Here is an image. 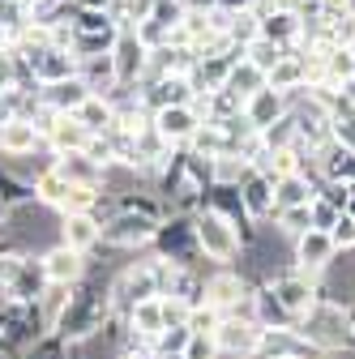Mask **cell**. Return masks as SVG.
Instances as JSON below:
<instances>
[{
	"mask_svg": "<svg viewBox=\"0 0 355 359\" xmlns=\"http://www.w3.org/2000/svg\"><path fill=\"white\" fill-rule=\"evenodd\" d=\"M112 278H95V274H86L81 283H73V295L60 312V321H56V334L73 346L81 342H95L103 334V325L112 321Z\"/></svg>",
	"mask_w": 355,
	"mask_h": 359,
	"instance_id": "1",
	"label": "cell"
},
{
	"mask_svg": "<svg viewBox=\"0 0 355 359\" xmlns=\"http://www.w3.org/2000/svg\"><path fill=\"white\" fill-rule=\"evenodd\" d=\"M295 330L313 342L317 351H326V355H342L347 351V342H351V312H347V304H338V299H330V295H321L313 308L304 312V317L295 321Z\"/></svg>",
	"mask_w": 355,
	"mask_h": 359,
	"instance_id": "2",
	"label": "cell"
},
{
	"mask_svg": "<svg viewBox=\"0 0 355 359\" xmlns=\"http://www.w3.org/2000/svg\"><path fill=\"white\" fill-rule=\"evenodd\" d=\"M193 231H197L201 261H210V265H236L244 257V244H240V231L232 227V218H223L210 205H201L193 214Z\"/></svg>",
	"mask_w": 355,
	"mask_h": 359,
	"instance_id": "3",
	"label": "cell"
},
{
	"mask_svg": "<svg viewBox=\"0 0 355 359\" xmlns=\"http://www.w3.org/2000/svg\"><path fill=\"white\" fill-rule=\"evenodd\" d=\"M201 299L210 308H218L223 317H232V312L253 317V283L244 278V269H236V265H214L210 274H206Z\"/></svg>",
	"mask_w": 355,
	"mask_h": 359,
	"instance_id": "4",
	"label": "cell"
},
{
	"mask_svg": "<svg viewBox=\"0 0 355 359\" xmlns=\"http://www.w3.org/2000/svg\"><path fill=\"white\" fill-rule=\"evenodd\" d=\"M150 252H154L159 261H171V265H201V248H197V231H193V214H167L159 227H154Z\"/></svg>",
	"mask_w": 355,
	"mask_h": 359,
	"instance_id": "5",
	"label": "cell"
},
{
	"mask_svg": "<svg viewBox=\"0 0 355 359\" xmlns=\"http://www.w3.org/2000/svg\"><path fill=\"white\" fill-rule=\"evenodd\" d=\"M0 283H5V291L22 304H34L43 295V287H48V274H43V261L30 257L26 248H5L0 252Z\"/></svg>",
	"mask_w": 355,
	"mask_h": 359,
	"instance_id": "6",
	"label": "cell"
},
{
	"mask_svg": "<svg viewBox=\"0 0 355 359\" xmlns=\"http://www.w3.org/2000/svg\"><path fill=\"white\" fill-rule=\"evenodd\" d=\"M107 287H112V317H124L138 299L159 295V257H146V261L124 265Z\"/></svg>",
	"mask_w": 355,
	"mask_h": 359,
	"instance_id": "7",
	"label": "cell"
},
{
	"mask_svg": "<svg viewBox=\"0 0 355 359\" xmlns=\"http://www.w3.org/2000/svg\"><path fill=\"white\" fill-rule=\"evenodd\" d=\"M43 334H48V325H43L39 308L34 304H22V299H0V342H5L9 355H22L30 342H39Z\"/></svg>",
	"mask_w": 355,
	"mask_h": 359,
	"instance_id": "8",
	"label": "cell"
},
{
	"mask_svg": "<svg viewBox=\"0 0 355 359\" xmlns=\"http://www.w3.org/2000/svg\"><path fill=\"white\" fill-rule=\"evenodd\" d=\"M159 222H163V218H150V214H138V210H116V214L103 222L99 244H103V248H120V252L150 248Z\"/></svg>",
	"mask_w": 355,
	"mask_h": 359,
	"instance_id": "9",
	"label": "cell"
},
{
	"mask_svg": "<svg viewBox=\"0 0 355 359\" xmlns=\"http://www.w3.org/2000/svg\"><path fill=\"white\" fill-rule=\"evenodd\" d=\"M261 283H270V291L279 295V304L291 312L295 321L326 295V291H321V278H308L304 269H295V265H291V269H279V274H265Z\"/></svg>",
	"mask_w": 355,
	"mask_h": 359,
	"instance_id": "10",
	"label": "cell"
},
{
	"mask_svg": "<svg viewBox=\"0 0 355 359\" xmlns=\"http://www.w3.org/2000/svg\"><path fill=\"white\" fill-rule=\"evenodd\" d=\"M214 342H218V355H223V359H257V351H261V325L253 317H244V312H232V317L218 321Z\"/></svg>",
	"mask_w": 355,
	"mask_h": 359,
	"instance_id": "11",
	"label": "cell"
},
{
	"mask_svg": "<svg viewBox=\"0 0 355 359\" xmlns=\"http://www.w3.org/2000/svg\"><path fill=\"white\" fill-rule=\"evenodd\" d=\"M334 257H338V248H334L330 231H321V227H308V231H300L291 240V261H295V269H304L308 278H321L334 265Z\"/></svg>",
	"mask_w": 355,
	"mask_h": 359,
	"instance_id": "12",
	"label": "cell"
},
{
	"mask_svg": "<svg viewBox=\"0 0 355 359\" xmlns=\"http://www.w3.org/2000/svg\"><path fill=\"white\" fill-rule=\"evenodd\" d=\"M43 261V274H48V283H81L86 274H91V252H77V248H69V244H52L48 252L39 257Z\"/></svg>",
	"mask_w": 355,
	"mask_h": 359,
	"instance_id": "13",
	"label": "cell"
},
{
	"mask_svg": "<svg viewBox=\"0 0 355 359\" xmlns=\"http://www.w3.org/2000/svg\"><path fill=\"white\" fill-rule=\"evenodd\" d=\"M26 60H30V73H34L39 86L65 81V77L77 73V56H73V48H65V43H43V48H34Z\"/></svg>",
	"mask_w": 355,
	"mask_h": 359,
	"instance_id": "14",
	"label": "cell"
},
{
	"mask_svg": "<svg viewBox=\"0 0 355 359\" xmlns=\"http://www.w3.org/2000/svg\"><path fill=\"white\" fill-rule=\"evenodd\" d=\"M146 56L150 48L133 34V26H120L116 43H112V60H116V73H120V86H138L142 73H146Z\"/></svg>",
	"mask_w": 355,
	"mask_h": 359,
	"instance_id": "15",
	"label": "cell"
},
{
	"mask_svg": "<svg viewBox=\"0 0 355 359\" xmlns=\"http://www.w3.org/2000/svg\"><path fill=\"white\" fill-rule=\"evenodd\" d=\"M39 150H43V133L34 120L13 116V120L0 124V154L5 158H34Z\"/></svg>",
	"mask_w": 355,
	"mask_h": 359,
	"instance_id": "16",
	"label": "cell"
},
{
	"mask_svg": "<svg viewBox=\"0 0 355 359\" xmlns=\"http://www.w3.org/2000/svg\"><path fill=\"white\" fill-rule=\"evenodd\" d=\"M240 201H244V214H248L253 222H270V218L279 214V205H274V180L253 167V171L244 175V184H240Z\"/></svg>",
	"mask_w": 355,
	"mask_h": 359,
	"instance_id": "17",
	"label": "cell"
},
{
	"mask_svg": "<svg viewBox=\"0 0 355 359\" xmlns=\"http://www.w3.org/2000/svg\"><path fill=\"white\" fill-rule=\"evenodd\" d=\"M150 124L163 133L171 146H189V137L201 128V116H197L189 103H175V107H159V111H150Z\"/></svg>",
	"mask_w": 355,
	"mask_h": 359,
	"instance_id": "18",
	"label": "cell"
},
{
	"mask_svg": "<svg viewBox=\"0 0 355 359\" xmlns=\"http://www.w3.org/2000/svg\"><path fill=\"white\" fill-rule=\"evenodd\" d=\"M287 111H291V95H287V90H274L270 81H265L253 99H244V120H248L257 133H261L265 124H274L279 116H287Z\"/></svg>",
	"mask_w": 355,
	"mask_h": 359,
	"instance_id": "19",
	"label": "cell"
},
{
	"mask_svg": "<svg viewBox=\"0 0 355 359\" xmlns=\"http://www.w3.org/2000/svg\"><path fill=\"white\" fill-rule=\"evenodd\" d=\"M56 171L69 180V184H86V189H103V193H107V167H99L86 150L56 154Z\"/></svg>",
	"mask_w": 355,
	"mask_h": 359,
	"instance_id": "20",
	"label": "cell"
},
{
	"mask_svg": "<svg viewBox=\"0 0 355 359\" xmlns=\"http://www.w3.org/2000/svg\"><path fill=\"white\" fill-rule=\"evenodd\" d=\"M99 231H103V222L95 218V210L60 214V244H69L77 252H95L99 248Z\"/></svg>",
	"mask_w": 355,
	"mask_h": 359,
	"instance_id": "21",
	"label": "cell"
},
{
	"mask_svg": "<svg viewBox=\"0 0 355 359\" xmlns=\"http://www.w3.org/2000/svg\"><path fill=\"white\" fill-rule=\"evenodd\" d=\"M77 77L86 81V90H91V95H103V99H112L116 90H120V73H116V60H112V52L77 60Z\"/></svg>",
	"mask_w": 355,
	"mask_h": 359,
	"instance_id": "22",
	"label": "cell"
},
{
	"mask_svg": "<svg viewBox=\"0 0 355 359\" xmlns=\"http://www.w3.org/2000/svg\"><path fill=\"white\" fill-rule=\"evenodd\" d=\"M261 34L265 39H274L279 48H300V39H304V22H300V13L295 9H283V5H274L270 13L261 18Z\"/></svg>",
	"mask_w": 355,
	"mask_h": 359,
	"instance_id": "23",
	"label": "cell"
},
{
	"mask_svg": "<svg viewBox=\"0 0 355 359\" xmlns=\"http://www.w3.org/2000/svg\"><path fill=\"white\" fill-rule=\"evenodd\" d=\"M253 321L261 330H287V325H295V317L279 304V295L270 291V283H253Z\"/></svg>",
	"mask_w": 355,
	"mask_h": 359,
	"instance_id": "24",
	"label": "cell"
},
{
	"mask_svg": "<svg viewBox=\"0 0 355 359\" xmlns=\"http://www.w3.org/2000/svg\"><path fill=\"white\" fill-rule=\"evenodd\" d=\"M39 99H43V107H52V111H77L86 99H91V90H86V81L73 73V77H65V81L39 86Z\"/></svg>",
	"mask_w": 355,
	"mask_h": 359,
	"instance_id": "25",
	"label": "cell"
},
{
	"mask_svg": "<svg viewBox=\"0 0 355 359\" xmlns=\"http://www.w3.org/2000/svg\"><path fill=\"white\" fill-rule=\"evenodd\" d=\"M317 175L321 180H347V184H351V180H355V150H347L342 142H326L321 150H317Z\"/></svg>",
	"mask_w": 355,
	"mask_h": 359,
	"instance_id": "26",
	"label": "cell"
},
{
	"mask_svg": "<svg viewBox=\"0 0 355 359\" xmlns=\"http://www.w3.org/2000/svg\"><path fill=\"white\" fill-rule=\"evenodd\" d=\"M248 171H253V163H248V158H244L240 150L214 154V158H210V184H223V189H240Z\"/></svg>",
	"mask_w": 355,
	"mask_h": 359,
	"instance_id": "27",
	"label": "cell"
},
{
	"mask_svg": "<svg viewBox=\"0 0 355 359\" xmlns=\"http://www.w3.org/2000/svg\"><path fill=\"white\" fill-rule=\"evenodd\" d=\"M0 205H9V210L39 205V201H34V180H30V175H18L13 167L0 163Z\"/></svg>",
	"mask_w": 355,
	"mask_h": 359,
	"instance_id": "28",
	"label": "cell"
},
{
	"mask_svg": "<svg viewBox=\"0 0 355 359\" xmlns=\"http://www.w3.org/2000/svg\"><path fill=\"white\" fill-rule=\"evenodd\" d=\"M124 321L128 330H138L142 338H154L167 321H163V295H150V299H138L128 312H124Z\"/></svg>",
	"mask_w": 355,
	"mask_h": 359,
	"instance_id": "29",
	"label": "cell"
},
{
	"mask_svg": "<svg viewBox=\"0 0 355 359\" xmlns=\"http://www.w3.org/2000/svg\"><path fill=\"white\" fill-rule=\"evenodd\" d=\"M116 34H120V26H107V30H73L69 48H73L77 60H86V56H103V52H112Z\"/></svg>",
	"mask_w": 355,
	"mask_h": 359,
	"instance_id": "30",
	"label": "cell"
},
{
	"mask_svg": "<svg viewBox=\"0 0 355 359\" xmlns=\"http://www.w3.org/2000/svg\"><path fill=\"white\" fill-rule=\"evenodd\" d=\"M261 86H265V73H261L257 65H248V60H240V65L227 73V81H223V90L240 99V107H244V99H253V95H257Z\"/></svg>",
	"mask_w": 355,
	"mask_h": 359,
	"instance_id": "31",
	"label": "cell"
},
{
	"mask_svg": "<svg viewBox=\"0 0 355 359\" xmlns=\"http://www.w3.org/2000/svg\"><path fill=\"white\" fill-rule=\"evenodd\" d=\"M73 116H77L86 128H91V133H107V128L116 124V103H112V99H103V95H91V99H86Z\"/></svg>",
	"mask_w": 355,
	"mask_h": 359,
	"instance_id": "32",
	"label": "cell"
},
{
	"mask_svg": "<svg viewBox=\"0 0 355 359\" xmlns=\"http://www.w3.org/2000/svg\"><path fill=\"white\" fill-rule=\"evenodd\" d=\"M69 295H73L69 283H48V287H43V295L34 299V308H39V317H43V325H48V330H56V321H60Z\"/></svg>",
	"mask_w": 355,
	"mask_h": 359,
	"instance_id": "33",
	"label": "cell"
},
{
	"mask_svg": "<svg viewBox=\"0 0 355 359\" xmlns=\"http://www.w3.org/2000/svg\"><path fill=\"white\" fill-rule=\"evenodd\" d=\"M257 137H261L265 150H291V146L300 142V128H295V120H291V111H287V116H279L274 124H265Z\"/></svg>",
	"mask_w": 355,
	"mask_h": 359,
	"instance_id": "34",
	"label": "cell"
},
{
	"mask_svg": "<svg viewBox=\"0 0 355 359\" xmlns=\"http://www.w3.org/2000/svg\"><path fill=\"white\" fill-rule=\"evenodd\" d=\"M283 56H287V48H279V43H274V39H265V34H257L248 48H244V60H248V65H257L261 73H270Z\"/></svg>",
	"mask_w": 355,
	"mask_h": 359,
	"instance_id": "35",
	"label": "cell"
},
{
	"mask_svg": "<svg viewBox=\"0 0 355 359\" xmlns=\"http://www.w3.org/2000/svg\"><path fill=\"white\" fill-rule=\"evenodd\" d=\"M189 338H193V330L189 325H163L154 338H150V346H154V355H185V346H189Z\"/></svg>",
	"mask_w": 355,
	"mask_h": 359,
	"instance_id": "36",
	"label": "cell"
},
{
	"mask_svg": "<svg viewBox=\"0 0 355 359\" xmlns=\"http://www.w3.org/2000/svg\"><path fill=\"white\" fill-rule=\"evenodd\" d=\"M261 34V22H257V13L253 9H240V13H232V22H227V39L232 43H240V48H248V43Z\"/></svg>",
	"mask_w": 355,
	"mask_h": 359,
	"instance_id": "37",
	"label": "cell"
},
{
	"mask_svg": "<svg viewBox=\"0 0 355 359\" xmlns=\"http://www.w3.org/2000/svg\"><path fill=\"white\" fill-rule=\"evenodd\" d=\"M99 197H103V189L69 184V193H65V201H60V210H56V214H81V210H95V205H99Z\"/></svg>",
	"mask_w": 355,
	"mask_h": 359,
	"instance_id": "38",
	"label": "cell"
},
{
	"mask_svg": "<svg viewBox=\"0 0 355 359\" xmlns=\"http://www.w3.org/2000/svg\"><path fill=\"white\" fill-rule=\"evenodd\" d=\"M185 13H189V5L185 0H154V9H150V22H159L163 30H180V22H185Z\"/></svg>",
	"mask_w": 355,
	"mask_h": 359,
	"instance_id": "39",
	"label": "cell"
},
{
	"mask_svg": "<svg viewBox=\"0 0 355 359\" xmlns=\"http://www.w3.org/2000/svg\"><path fill=\"white\" fill-rule=\"evenodd\" d=\"M150 9H154V0H116V5H112V13H116L120 26H138V22H146Z\"/></svg>",
	"mask_w": 355,
	"mask_h": 359,
	"instance_id": "40",
	"label": "cell"
},
{
	"mask_svg": "<svg viewBox=\"0 0 355 359\" xmlns=\"http://www.w3.org/2000/svg\"><path fill=\"white\" fill-rule=\"evenodd\" d=\"M218 321H223V312L210 308L206 299L189 308V330H193V334H214V330H218Z\"/></svg>",
	"mask_w": 355,
	"mask_h": 359,
	"instance_id": "41",
	"label": "cell"
},
{
	"mask_svg": "<svg viewBox=\"0 0 355 359\" xmlns=\"http://www.w3.org/2000/svg\"><path fill=\"white\" fill-rule=\"evenodd\" d=\"M274 222H279V231L283 236H300V231H308V227H313V222H308V205H291V210H279L274 214Z\"/></svg>",
	"mask_w": 355,
	"mask_h": 359,
	"instance_id": "42",
	"label": "cell"
},
{
	"mask_svg": "<svg viewBox=\"0 0 355 359\" xmlns=\"http://www.w3.org/2000/svg\"><path fill=\"white\" fill-rule=\"evenodd\" d=\"M338 214H342V210H338V205H330L321 193H317L313 201H308V222H313V227H321V231H330V227H334Z\"/></svg>",
	"mask_w": 355,
	"mask_h": 359,
	"instance_id": "43",
	"label": "cell"
},
{
	"mask_svg": "<svg viewBox=\"0 0 355 359\" xmlns=\"http://www.w3.org/2000/svg\"><path fill=\"white\" fill-rule=\"evenodd\" d=\"M330 240H334V248L338 252H351L355 248V214H338V222H334V227H330Z\"/></svg>",
	"mask_w": 355,
	"mask_h": 359,
	"instance_id": "44",
	"label": "cell"
},
{
	"mask_svg": "<svg viewBox=\"0 0 355 359\" xmlns=\"http://www.w3.org/2000/svg\"><path fill=\"white\" fill-rule=\"evenodd\" d=\"M180 359H223V355H218V342H214V334H193Z\"/></svg>",
	"mask_w": 355,
	"mask_h": 359,
	"instance_id": "45",
	"label": "cell"
},
{
	"mask_svg": "<svg viewBox=\"0 0 355 359\" xmlns=\"http://www.w3.org/2000/svg\"><path fill=\"white\" fill-rule=\"evenodd\" d=\"M334 142H342L347 150H355V107L334 116Z\"/></svg>",
	"mask_w": 355,
	"mask_h": 359,
	"instance_id": "46",
	"label": "cell"
},
{
	"mask_svg": "<svg viewBox=\"0 0 355 359\" xmlns=\"http://www.w3.org/2000/svg\"><path fill=\"white\" fill-rule=\"evenodd\" d=\"M189 299H175V295H163V321L167 325H189Z\"/></svg>",
	"mask_w": 355,
	"mask_h": 359,
	"instance_id": "47",
	"label": "cell"
},
{
	"mask_svg": "<svg viewBox=\"0 0 355 359\" xmlns=\"http://www.w3.org/2000/svg\"><path fill=\"white\" fill-rule=\"evenodd\" d=\"M218 9H227V13H240V9H253V0H218Z\"/></svg>",
	"mask_w": 355,
	"mask_h": 359,
	"instance_id": "48",
	"label": "cell"
},
{
	"mask_svg": "<svg viewBox=\"0 0 355 359\" xmlns=\"http://www.w3.org/2000/svg\"><path fill=\"white\" fill-rule=\"evenodd\" d=\"M116 0H77V9H112Z\"/></svg>",
	"mask_w": 355,
	"mask_h": 359,
	"instance_id": "49",
	"label": "cell"
},
{
	"mask_svg": "<svg viewBox=\"0 0 355 359\" xmlns=\"http://www.w3.org/2000/svg\"><path fill=\"white\" fill-rule=\"evenodd\" d=\"M185 5H189V9H214L218 0H185Z\"/></svg>",
	"mask_w": 355,
	"mask_h": 359,
	"instance_id": "50",
	"label": "cell"
},
{
	"mask_svg": "<svg viewBox=\"0 0 355 359\" xmlns=\"http://www.w3.org/2000/svg\"><path fill=\"white\" fill-rule=\"evenodd\" d=\"M257 359H291V355H257Z\"/></svg>",
	"mask_w": 355,
	"mask_h": 359,
	"instance_id": "51",
	"label": "cell"
},
{
	"mask_svg": "<svg viewBox=\"0 0 355 359\" xmlns=\"http://www.w3.org/2000/svg\"><path fill=\"white\" fill-rule=\"evenodd\" d=\"M0 355H9V351H5V342H0Z\"/></svg>",
	"mask_w": 355,
	"mask_h": 359,
	"instance_id": "52",
	"label": "cell"
},
{
	"mask_svg": "<svg viewBox=\"0 0 355 359\" xmlns=\"http://www.w3.org/2000/svg\"><path fill=\"white\" fill-rule=\"evenodd\" d=\"M351 13H355V0H351Z\"/></svg>",
	"mask_w": 355,
	"mask_h": 359,
	"instance_id": "53",
	"label": "cell"
},
{
	"mask_svg": "<svg viewBox=\"0 0 355 359\" xmlns=\"http://www.w3.org/2000/svg\"><path fill=\"white\" fill-rule=\"evenodd\" d=\"M326 359H330V355H326Z\"/></svg>",
	"mask_w": 355,
	"mask_h": 359,
	"instance_id": "54",
	"label": "cell"
}]
</instances>
